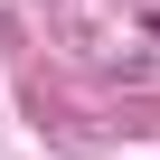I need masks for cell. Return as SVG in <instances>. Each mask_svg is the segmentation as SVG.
Returning a JSON list of instances; mask_svg holds the SVG:
<instances>
[{"label": "cell", "instance_id": "6da1fadb", "mask_svg": "<svg viewBox=\"0 0 160 160\" xmlns=\"http://www.w3.org/2000/svg\"><path fill=\"white\" fill-rule=\"evenodd\" d=\"M151 28H160V10H151Z\"/></svg>", "mask_w": 160, "mask_h": 160}]
</instances>
